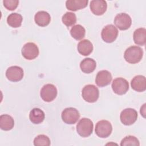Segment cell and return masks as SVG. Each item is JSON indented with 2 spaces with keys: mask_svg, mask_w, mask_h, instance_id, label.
I'll return each mask as SVG.
<instances>
[{
  "mask_svg": "<svg viewBox=\"0 0 146 146\" xmlns=\"http://www.w3.org/2000/svg\"><path fill=\"white\" fill-rule=\"evenodd\" d=\"M114 23L116 27L120 30H125L131 27L132 19L128 14L121 13L116 15L114 19Z\"/></svg>",
  "mask_w": 146,
  "mask_h": 146,
  "instance_id": "obj_8",
  "label": "cell"
},
{
  "mask_svg": "<svg viewBox=\"0 0 146 146\" xmlns=\"http://www.w3.org/2000/svg\"><path fill=\"white\" fill-rule=\"evenodd\" d=\"M118 35V30L113 25L106 26L102 30V39L107 43H112L115 40Z\"/></svg>",
  "mask_w": 146,
  "mask_h": 146,
  "instance_id": "obj_9",
  "label": "cell"
},
{
  "mask_svg": "<svg viewBox=\"0 0 146 146\" xmlns=\"http://www.w3.org/2000/svg\"><path fill=\"white\" fill-rule=\"evenodd\" d=\"M6 76L8 80L16 82L22 80L23 76V69L17 66L9 67L6 71Z\"/></svg>",
  "mask_w": 146,
  "mask_h": 146,
  "instance_id": "obj_12",
  "label": "cell"
},
{
  "mask_svg": "<svg viewBox=\"0 0 146 146\" xmlns=\"http://www.w3.org/2000/svg\"><path fill=\"white\" fill-rule=\"evenodd\" d=\"M112 131V127L110 121L106 120L99 121L95 126V133L98 137L106 138L108 137Z\"/></svg>",
  "mask_w": 146,
  "mask_h": 146,
  "instance_id": "obj_4",
  "label": "cell"
},
{
  "mask_svg": "<svg viewBox=\"0 0 146 146\" xmlns=\"http://www.w3.org/2000/svg\"><path fill=\"white\" fill-rule=\"evenodd\" d=\"M82 96L85 101L88 103H94L99 98V89L93 84L86 85L82 89Z\"/></svg>",
  "mask_w": 146,
  "mask_h": 146,
  "instance_id": "obj_3",
  "label": "cell"
},
{
  "mask_svg": "<svg viewBox=\"0 0 146 146\" xmlns=\"http://www.w3.org/2000/svg\"><path fill=\"white\" fill-rule=\"evenodd\" d=\"M112 77L111 74L107 70H102L98 72L96 78L95 83L99 87H105L111 83Z\"/></svg>",
  "mask_w": 146,
  "mask_h": 146,
  "instance_id": "obj_13",
  "label": "cell"
},
{
  "mask_svg": "<svg viewBox=\"0 0 146 146\" xmlns=\"http://www.w3.org/2000/svg\"><path fill=\"white\" fill-rule=\"evenodd\" d=\"M34 20L38 26L45 27L50 23L51 17L47 12L45 11H39L35 14Z\"/></svg>",
  "mask_w": 146,
  "mask_h": 146,
  "instance_id": "obj_16",
  "label": "cell"
},
{
  "mask_svg": "<svg viewBox=\"0 0 146 146\" xmlns=\"http://www.w3.org/2000/svg\"><path fill=\"white\" fill-rule=\"evenodd\" d=\"M112 88L113 91L117 95L125 94L129 89L128 81L123 78H117L112 83Z\"/></svg>",
  "mask_w": 146,
  "mask_h": 146,
  "instance_id": "obj_11",
  "label": "cell"
},
{
  "mask_svg": "<svg viewBox=\"0 0 146 146\" xmlns=\"http://www.w3.org/2000/svg\"><path fill=\"white\" fill-rule=\"evenodd\" d=\"M134 42L140 46H144L146 42V30L144 28L136 29L133 35Z\"/></svg>",
  "mask_w": 146,
  "mask_h": 146,
  "instance_id": "obj_22",
  "label": "cell"
},
{
  "mask_svg": "<svg viewBox=\"0 0 146 146\" xmlns=\"http://www.w3.org/2000/svg\"><path fill=\"white\" fill-rule=\"evenodd\" d=\"M77 49L80 54L87 56L92 52L93 45L89 40L83 39L78 43Z\"/></svg>",
  "mask_w": 146,
  "mask_h": 146,
  "instance_id": "obj_18",
  "label": "cell"
},
{
  "mask_svg": "<svg viewBox=\"0 0 146 146\" xmlns=\"http://www.w3.org/2000/svg\"><path fill=\"white\" fill-rule=\"evenodd\" d=\"M137 111L131 108L123 110L120 115L121 122L125 125H130L133 124L137 119Z\"/></svg>",
  "mask_w": 146,
  "mask_h": 146,
  "instance_id": "obj_7",
  "label": "cell"
},
{
  "mask_svg": "<svg viewBox=\"0 0 146 146\" xmlns=\"http://www.w3.org/2000/svg\"><path fill=\"white\" fill-rule=\"evenodd\" d=\"M140 143L139 140L134 136H125L124 139H122L120 145L125 146V145H139Z\"/></svg>",
  "mask_w": 146,
  "mask_h": 146,
  "instance_id": "obj_27",
  "label": "cell"
},
{
  "mask_svg": "<svg viewBox=\"0 0 146 146\" xmlns=\"http://www.w3.org/2000/svg\"><path fill=\"white\" fill-rule=\"evenodd\" d=\"M14 125L13 118L9 115H2L0 116V128L4 131L11 130Z\"/></svg>",
  "mask_w": 146,
  "mask_h": 146,
  "instance_id": "obj_21",
  "label": "cell"
},
{
  "mask_svg": "<svg viewBox=\"0 0 146 146\" xmlns=\"http://www.w3.org/2000/svg\"><path fill=\"white\" fill-rule=\"evenodd\" d=\"M143 56V49L137 46H132L124 52V58L129 63L135 64L139 62Z\"/></svg>",
  "mask_w": 146,
  "mask_h": 146,
  "instance_id": "obj_1",
  "label": "cell"
},
{
  "mask_svg": "<svg viewBox=\"0 0 146 146\" xmlns=\"http://www.w3.org/2000/svg\"><path fill=\"white\" fill-rule=\"evenodd\" d=\"M45 117L44 112L38 108H34L31 110L29 114L30 120L35 124H38L43 122Z\"/></svg>",
  "mask_w": 146,
  "mask_h": 146,
  "instance_id": "obj_19",
  "label": "cell"
},
{
  "mask_svg": "<svg viewBox=\"0 0 146 146\" xmlns=\"http://www.w3.org/2000/svg\"><path fill=\"white\" fill-rule=\"evenodd\" d=\"M132 88L137 92H143L146 90V79L144 76H135L131 80Z\"/></svg>",
  "mask_w": 146,
  "mask_h": 146,
  "instance_id": "obj_15",
  "label": "cell"
},
{
  "mask_svg": "<svg viewBox=\"0 0 146 146\" xmlns=\"http://www.w3.org/2000/svg\"><path fill=\"white\" fill-rule=\"evenodd\" d=\"M145 104H144L143 106L140 108V113H141V115H142L144 117H145L144 115L145 113Z\"/></svg>",
  "mask_w": 146,
  "mask_h": 146,
  "instance_id": "obj_29",
  "label": "cell"
},
{
  "mask_svg": "<svg viewBox=\"0 0 146 146\" xmlns=\"http://www.w3.org/2000/svg\"><path fill=\"white\" fill-rule=\"evenodd\" d=\"M3 6L9 10H14L19 4L18 0H4L3 1Z\"/></svg>",
  "mask_w": 146,
  "mask_h": 146,
  "instance_id": "obj_28",
  "label": "cell"
},
{
  "mask_svg": "<svg viewBox=\"0 0 146 146\" xmlns=\"http://www.w3.org/2000/svg\"><path fill=\"white\" fill-rule=\"evenodd\" d=\"M22 19V17L20 14L14 13L10 14L7 17V22L10 26L14 28H17L21 26Z\"/></svg>",
  "mask_w": 146,
  "mask_h": 146,
  "instance_id": "obj_23",
  "label": "cell"
},
{
  "mask_svg": "<svg viewBox=\"0 0 146 146\" xmlns=\"http://www.w3.org/2000/svg\"><path fill=\"white\" fill-rule=\"evenodd\" d=\"M93 128L92 121L90 119L84 117L81 119L76 125V131L82 137H86L91 135Z\"/></svg>",
  "mask_w": 146,
  "mask_h": 146,
  "instance_id": "obj_2",
  "label": "cell"
},
{
  "mask_svg": "<svg viewBox=\"0 0 146 146\" xmlns=\"http://www.w3.org/2000/svg\"><path fill=\"white\" fill-rule=\"evenodd\" d=\"M91 11L96 15H103L107 10V5L104 0H93L90 2Z\"/></svg>",
  "mask_w": 146,
  "mask_h": 146,
  "instance_id": "obj_14",
  "label": "cell"
},
{
  "mask_svg": "<svg viewBox=\"0 0 146 146\" xmlns=\"http://www.w3.org/2000/svg\"><path fill=\"white\" fill-rule=\"evenodd\" d=\"M63 23L67 27L75 25L76 22V17L75 13L72 12H66L62 16Z\"/></svg>",
  "mask_w": 146,
  "mask_h": 146,
  "instance_id": "obj_25",
  "label": "cell"
},
{
  "mask_svg": "<svg viewBox=\"0 0 146 146\" xmlns=\"http://www.w3.org/2000/svg\"><path fill=\"white\" fill-rule=\"evenodd\" d=\"M70 34L75 39L81 40L85 36L86 30L82 25H76L71 29Z\"/></svg>",
  "mask_w": 146,
  "mask_h": 146,
  "instance_id": "obj_24",
  "label": "cell"
},
{
  "mask_svg": "<svg viewBox=\"0 0 146 146\" xmlns=\"http://www.w3.org/2000/svg\"><path fill=\"white\" fill-rule=\"evenodd\" d=\"M96 62L92 58H87L84 59L80 63L81 70L86 74L92 72L96 68Z\"/></svg>",
  "mask_w": 146,
  "mask_h": 146,
  "instance_id": "obj_20",
  "label": "cell"
},
{
  "mask_svg": "<svg viewBox=\"0 0 146 146\" xmlns=\"http://www.w3.org/2000/svg\"><path fill=\"white\" fill-rule=\"evenodd\" d=\"M50 144V139L44 135H39L34 140V145L35 146H49Z\"/></svg>",
  "mask_w": 146,
  "mask_h": 146,
  "instance_id": "obj_26",
  "label": "cell"
},
{
  "mask_svg": "<svg viewBox=\"0 0 146 146\" xmlns=\"http://www.w3.org/2000/svg\"><path fill=\"white\" fill-rule=\"evenodd\" d=\"M57 93V89L54 85L46 84L42 87L40 95L43 100L46 102H50L56 98Z\"/></svg>",
  "mask_w": 146,
  "mask_h": 146,
  "instance_id": "obj_6",
  "label": "cell"
},
{
  "mask_svg": "<svg viewBox=\"0 0 146 146\" xmlns=\"http://www.w3.org/2000/svg\"><path fill=\"white\" fill-rule=\"evenodd\" d=\"M88 3V0H67L66 2V6L68 10L75 11L85 8Z\"/></svg>",
  "mask_w": 146,
  "mask_h": 146,
  "instance_id": "obj_17",
  "label": "cell"
},
{
  "mask_svg": "<svg viewBox=\"0 0 146 146\" xmlns=\"http://www.w3.org/2000/svg\"><path fill=\"white\" fill-rule=\"evenodd\" d=\"M22 56L27 60H33L39 55V48L36 44L28 42L24 44L22 48Z\"/></svg>",
  "mask_w": 146,
  "mask_h": 146,
  "instance_id": "obj_10",
  "label": "cell"
},
{
  "mask_svg": "<svg viewBox=\"0 0 146 146\" xmlns=\"http://www.w3.org/2000/svg\"><path fill=\"white\" fill-rule=\"evenodd\" d=\"M61 117L62 120L67 124H74L76 123L80 117L79 111L75 108L69 107L65 108L62 112Z\"/></svg>",
  "mask_w": 146,
  "mask_h": 146,
  "instance_id": "obj_5",
  "label": "cell"
}]
</instances>
